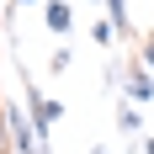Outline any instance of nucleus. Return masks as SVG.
Wrapping results in <instances>:
<instances>
[{"mask_svg": "<svg viewBox=\"0 0 154 154\" xmlns=\"http://www.w3.org/2000/svg\"><path fill=\"white\" fill-rule=\"evenodd\" d=\"M21 96H27V112H32V133H37V143H48L53 138V128L64 122V101H53V96H43L37 85H21Z\"/></svg>", "mask_w": 154, "mask_h": 154, "instance_id": "1", "label": "nucleus"}, {"mask_svg": "<svg viewBox=\"0 0 154 154\" xmlns=\"http://www.w3.org/2000/svg\"><path fill=\"white\" fill-rule=\"evenodd\" d=\"M122 96H128V101H138V106H149V101H154V69H149V64H138V59L128 64V75H122Z\"/></svg>", "mask_w": 154, "mask_h": 154, "instance_id": "2", "label": "nucleus"}, {"mask_svg": "<svg viewBox=\"0 0 154 154\" xmlns=\"http://www.w3.org/2000/svg\"><path fill=\"white\" fill-rule=\"evenodd\" d=\"M43 21H48L53 37H69L75 32V5L69 0H43Z\"/></svg>", "mask_w": 154, "mask_h": 154, "instance_id": "3", "label": "nucleus"}, {"mask_svg": "<svg viewBox=\"0 0 154 154\" xmlns=\"http://www.w3.org/2000/svg\"><path fill=\"white\" fill-rule=\"evenodd\" d=\"M117 133L143 138V106H138V101H128V96H122V106H117Z\"/></svg>", "mask_w": 154, "mask_h": 154, "instance_id": "4", "label": "nucleus"}, {"mask_svg": "<svg viewBox=\"0 0 154 154\" xmlns=\"http://www.w3.org/2000/svg\"><path fill=\"white\" fill-rule=\"evenodd\" d=\"M112 16V27H117V37H133V16H128V0H101Z\"/></svg>", "mask_w": 154, "mask_h": 154, "instance_id": "5", "label": "nucleus"}, {"mask_svg": "<svg viewBox=\"0 0 154 154\" xmlns=\"http://www.w3.org/2000/svg\"><path fill=\"white\" fill-rule=\"evenodd\" d=\"M91 37H96L101 48H112V43H117V27H112V16H106V21H96V27H91Z\"/></svg>", "mask_w": 154, "mask_h": 154, "instance_id": "6", "label": "nucleus"}, {"mask_svg": "<svg viewBox=\"0 0 154 154\" xmlns=\"http://www.w3.org/2000/svg\"><path fill=\"white\" fill-rule=\"evenodd\" d=\"M0 154H11V128H5V101H0Z\"/></svg>", "mask_w": 154, "mask_h": 154, "instance_id": "7", "label": "nucleus"}, {"mask_svg": "<svg viewBox=\"0 0 154 154\" xmlns=\"http://www.w3.org/2000/svg\"><path fill=\"white\" fill-rule=\"evenodd\" d=\"M48 64H53V75H64V69H69V48H53V59H48Z\"/></svg>", "mask_w": 154, "mask_h": 154, "instance_id": "8", "label": "nucleus"}, {"mask_svg": "<svg viewBox=\"0 0 154 154\" xmlns=\"http://www.w3.org/2000/svg\"><path fill=\"white\" fill-rule=\"evenodd\" d=\"M143 64H149V69H154V37H149V43H143Z\"/></svg>", "mask_w": 154, "mask_h": 154, "instance_id": "9", "label": "nucleus"}, {"mask_svg": "<svg viewBox=\"0 0 154 154\" xmlns=\"http://www.w3.org/2000/svg\"><path fill=\"white\" fill-rule=\"evenodd\" d=\"M11 5H43V0H11Z\"/></svg>", "mask_w": 154, "mask_h": 154, "instance_id": "10", "label": "nucleus"}, {"mask_svg": "<svg viewBox=\"0 0 154 154\" xmlns=\"http://www.w3.org/2000/svg\"><path fill=\"white\" fill-rule=\"evenodd\" d=\"M143 154H154V138H143Z\"/></svg>", "mask_w": 154, "mask_h": 154, "instance_id": "11", "label": "nucleus"}, {"mask_svg": "<svg viewBox=\"0 0 154 154\" xmlns=\"http://www.w3.org/2000/svg\"><path fill=\"white\" fill-rule=\"evenodd\" d=\"M91 154H106V149H101V143H96V149H91Z\"/></svg>", "mask_w": 154, "mask_h": 154, "instance_id": "12", "label": "nucleus"}, {"mask_svg": "<svg viewBox=\"0 0 154 154\" xmlns=\"http://www.w3.org/2000/svg\"><path fill=\"white\" fill-rule=\"evenodd\" d=\"M85 5H101V0H85Z\"/></svg>", "mask_w": 154, "mask_h": 154, "instance_id": "13", "label": "nucleus"}]
</instances>
